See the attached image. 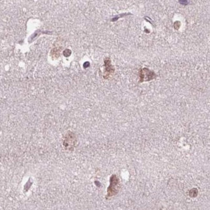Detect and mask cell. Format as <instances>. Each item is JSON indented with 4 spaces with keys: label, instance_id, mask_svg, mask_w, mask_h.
I'll use <instances>...</instances> for the list:
<instances>
[{
    "label": "cell",
    "instance_id": "7a4b0ae2",
    "mask_svg": "<svg viewBox=\"0 0 210 210\" xmlns=\"http://www.w3.org/2000/svg\"><path fill=\"white\" fill-rule=\"evenodd\" d=\"M105 72L104 74V78H108L110 74H112L115 72V69L113 66L110 65V60L109 58H107L105 60Z\"/></svg>",
    "mask_w": 210,
    "mask_h": 210
},
{
    "label": "cell",
    "instance_id": "6da1fadb",
    "mask_svg": "<svg viewBox=\"0 0 210 210\" xmlns=\"http://www.w3.org/2000/svg\"><path fill=\"white\" fill-rule=\"evenodd\" d=\"M140 82H148L154 79L157 77L156 74L153 71H150L148 68H143L139 71Z\"/></svg>",
    "mask_w": 210,
    "mask_h": 210
}]
</instances>
